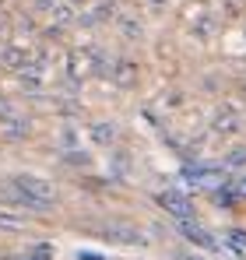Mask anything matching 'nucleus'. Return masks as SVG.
<instances>
[{
	"label": "nucleus",
	"mask_w": 246,
	"mask_h": 260,
	"mask_svg": "<svg viewBox=\"0 0 246 260\" xmlns=\"http://www.w3.org/2000/svg\"><path fill=\"white\" fill-rule=\"evenodd\" d=\"M151 4H165V0H151Z\"/></svg>",
	"instance_id": "nucleus-22"
},
{
	"label": "nucleus",
	"mask_w": 246,
	"mask_h": 260,
	"mask_svg": "<svg viewBox=\"0 0 246 260\" xmlns=\"http://www.w3.org/2000/svg\"><path fill=\"white\" fill-rule=\"evenodd\" d=\"M225 166H246V148H232L229 158H225Z\"/></svg>",
	"instance_id": "nucleus-17"
},
{
	"label": "nucleus",
	"mask_w": 246,
	"mask_h": 260,
	"mask_svg": "<svg viewBox=\"0 0 246 260\" xmlns=\"http://www.w3.org/2000/svg\"><path fill=\"white\" fill-rule=\"evenodd\" d=\"M0 229H7V232H18V229H25V221L14 215V211H7V208L0 204Z\"/></svg>",
	"instance_id": "nucleus-12"
},
{
	"label": "nucleus",
	"mask_w": 246,
	"mask_h": 260,
	"mask_svg": "<svg viewBox=\"0 0 246 260\" xmlns=\"http://www.w3.org/2000/svg\"><path fill=\"white\" fill-rule=\"evenodd\" d=\"M229 243H232V246H246V232L232 229V232H229Z\"/></svg>",
	"instance_id": "nucleus-18"
},
{
	"label": "nucleus",
	"mask_w": 246,
	"mask_h": 260,
	"mask_svg": "<svg viewBox=\"0 0 246 260\" xmlns=\"http://www.w3.org/2000/svg\"><path fill=\"white\" fill-rule=\"evenodd\" d=\"M71 18H74L71 4H56V7H53V21H56V25H67Z\"/></svg>",
	"instance_id": "nucleus-14"
},
{
	"label": "nucleus",
	"mask_w": 246,
	"mask_h": 260,
	"mask_svg": "<svg viewBox=\"0 0 246 260\" xmlns=\"http://www.w3.org/2000/svg\"><path fill=\"white\" fill-rule=\"evenodd\" d=\"M7 190L14 193L18 204L32 208V211H49L53 204V183H46L42 176H32V173H21V176H11L7 179Z\"/></svg>",
	"instance_id": "nucleus-1"
},
{
	"label": "nucleus",
	"mask_w": 246,
	"mask_h": 260,
	"mask_svg": "<svg viewBox=\"0 0 246 260\" xmlns=\"http://www.w3.org/2000/svg\"><path fill=\"white\" fill-rule=\"evenodd\" d=\"M120 28L127 39H137L141 36V21H134V18H120Z\"/></svg>",
	"instance_id": "nucleus-15"
},
{
	"label": "nucleus",
	"mask_w": 246,
	"mask_h": 260,
	"mask_svg": "<svg viewBox=\"0 0 246 260\" xmlns=\"http://www.w3.org/2000/svg\"><path fill=\"white\" fill-rule=\"evenodd\" d=\"M113 81L120 88L137 85V63H134V60H116V63H113Z\"/></svg>",
	"instance_id": "nucleus-9"
},
{
	"label": "nucleus",
	"mask_w": 246,
	"mask_h": 260,
	"mask_svg": "<svg viewBox=\"0 0 246 260\" xmlns=\"http://www.w3.org/2000/svg\"><path fill=\"white\" fill-rule=\"evenodd\" d=\"M88 134H91L95 144H113V141H116V127H113V123H91Z\"/></svg>",
	"instance_id": "nucleus-11"
},
{
	"label": "nucleus",
	"mask_w": 246,
	"mask_h": 260,
	"mask_svg": "<svg viewBox=\"0 0 246 260\" xmlns=\"http://www.w3.org/2000/svg\"><path fill=\"white\" fill-rule=\"evenodd\" d=\"M236 197H246V179H239V183H236Z\"/></svg>",
	"instance_id": "nucleus-19"
},
{
	"label": "nucleus",
	"mask_w": 246,
	"mask_h": 260,
	"mask_svg": "<svg viewBox=\"0 0 246 260\" xmlns=\"http://www.w3.org/2000/svg\"><path fill=\"white\" fill-rule=\"evenodd\" d=\"M102 236H106L109 243H123V246H141V243H144V236H141L134 225H106Z\"/></svg>",
	"instance_id": "nucleus-6"
},
{
	"label": "nucleus",
	"mask_w": 246,
	"mask_h": 260,
	"mask_svg": "<svg viewBox=\"0 0 246 260\" xmlns=\"http://www.w3.org/2000/svg\"><path fill=\"white\" fill-rule=\"evenodd\" d=\"M183 260H201V257H183Z\"/></svg>",
	"instance_id": "nucleus-21"
},
{
	"label": "nucleus",
	"mask_w": 246,
	"mask_h": 260,
	"mask_svg": "<svg viewBox=\"0 0 246 260\" xmlns=\"http://www.w3.org/2000/svg\"><path fill=\"white\" fill-rule=\"evenodd\" d=\"M0 63H4L7 71H25V67L32 63V56H28L21 46H4V49H0Z\"/></svg>",
	"instance_id": "nucleus-8"
},
{
	"label": "nucleus",
	"mask_w": 246,
	"mask_h": 260,
	"mask_svg": "<svg viewBox=\"0 0 246 260\" xmlns=\"http://www.w3.org/2000/svg\"><path fill=\"white\" fill-rule=\"evenodd\" d=\"M214 130H218V134H236V130H239V116H236L232 109H218V113H214Z\"/></svg>",
	"instance_id": "nucleus-10"
},
{
	"label": "nucleus",
	"mask_w": 246,
	"mask_h": 260,
	"mask_svg": "<svg viewBox=\"0 0 246 260\" xmlns=\"http://www.w3.org/2000/svg\"><path fill=\"white\" fill-rule=\"evenodd\" d=\"M18 81L28 88V91L42 88V85H46V60L39 56V60H32V63H28L25 71H18Z\"/></svg>",
	"instance_id": "nucleus-7"
},
{
	"label": "nucleus",
	"mask_w": 246,
	"mask_h": 260,
	"mask_svg": "<svg viewBox=\"0 0 246 260\" xmlns=\"http://www.w3.org/2000/svg\"><path fill=\"white\" fill-rule=\"evenodd\" d=\"M211 201H214L218 208H229V204L236 201V190H222V186H214V190H211Z\"/></svg>",
	"instance_id": "nucleus-13"
},
{
	"label": "nucleus",
	"mask_w": 246,
	"mask_h": 260,
	"mask_svg": "<svg viewBox=\"0 0 246 260\" xmlns=\"http://www.w3.org/2000/svg\"><path fill=\"white\" fill-rule=\"evenodd\" d=\"M28 120L21 113H14L11 106H0V137L4 141H25L28 137Z\"/></svg>",
	"instance_id": "nucleus-2"
},
{
	"label": "nucleus",
	"mask_w": 246,
	"mask_h": 260,
	"mask_svg": "<svg viewBox=\"0 0 246 260\" xmlns=\"http://www.w3.org/2000/svg\"><path fill=\"white\" fill-rule=\"evenodd\" d=\"M179 232H183V239L187 243H194V246H201V250H218V243H214V236L207 232V229H201L197 221H179Z\"/></svg>",
	"instance_id": "nucleus-5"
},
{
	"label": "nucleus",
	"mask_w": 246,
	"mask_h": 260,
	"mask_svg": "<svg viewBox=\"0 0 246 260\" xmlns=\"http://www.w3.org/2000/svg\"><path fill=\"white\" fill-rule=\"evenodd\" d=\"M25 260H53V246H46V243H39V246H36V250H32V253H28Z\"/></svg>",
	"instance_id": "nucleus-16"
},
{
	"label": "nucleus",
	"mask_w": 246,
	"mask_h": 260,
	"mask_svg": "<svg viewBox=\"0 0 246 260\" xmlns=\"http://www.w3.org/2000/svg\"><path fill=\"white\" fill-rule=\"evenodd\" d=\"M155 201H159V208H165L176 221H194V208H190V201H187L179 190H162Z\"/></svg>",
	"instance_id": "nucleus-3"
},
{
	"label": "nucleus",
	"mask_w": 246,
	"mask_h": 260,
	"mask_svg": "<svg viewBox=\"0 0 246 260\" xmlns=\"http://www.w3.org/2000/svg\"><path fill=\"white\" fill-rule=\"evenodd\" d=\"M81 260H99V257H95V253H81Z\"/></svg>",
	"instance_id": "nucleus-20"
},
{
	"label": "nucleus",
	"mask_w": 246,
	"mask_h": 260,
	"mask_svg": "<svg viewBox=\"0 0 246 260\" xmlns=\"http://www.w3.org/2000/svg\"><path fill=\"white\" fill-rule=\"evenodd\" d=\"M183 176H187L190 183L214 186V183H225V166H190V169H183Z\"/></svg>",
	"instance_id": "nucleus-4"
}]
</instances>
